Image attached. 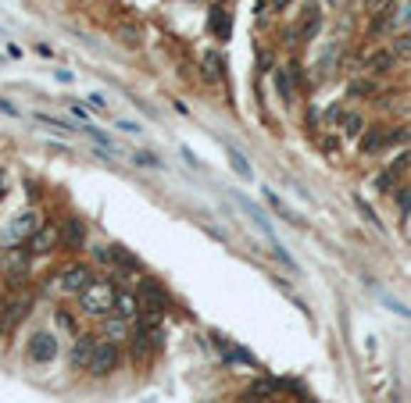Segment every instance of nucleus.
<instances>
[{"instance_id":"79ce46f5","label":"nucleus","mask_w":411,"mask_h":403,"mask_svg":"<svg viewBox=\"0 0 411 403\" xmlns=\"http://www.w3.org/2000/svg\"><path fill=\"white\" fill-rule=\"evenodd\" d=\"M8 193V179H4V168H0V197Z\"/></svg>"},{"instance_id":"c03bdc74","label":"nucleus","mask_w":411,"mask_h":403,"mask_svg":"<svg viewBox=\"0 0 411 403\" xmlns=\"http://www.w3.org/2000/svg\"><path fill=\"white\" fill-rule=\"evenodd\" d=\"M404 36H411V26H407V29H404Z\"/></svg>"},{"instance_id":"58836bf2","label":"nucleus","mask_w":411,"mask_h":403,"mask_svg":"<svg viewBox=\"0 0 411 403\" xmlns=\"http://www.w3.org/2000/svg\"><path fill=\"white\" fill-rule=\"evenodd\" d=\"M8 54H11V58H15V61H22V58H26V51H22V47H19V43H8Z\"/></svg>"},{"instance_id":"0eeeda50","label":"nucleus","mask_w":411,"mask_h":403,"mask_svg":"<svg viewBox=\"0 0 411 403\" xmlns=\"http://www.w3.org/2000/svg\"><path fill=\"white\" fill-rule=\"evenodd\" d=\"M136 293H140V300H143V307H154V310H172V293H168V286L165 282H157L154 275H140L136 278Z\"/></svg>"},{"instance_id":"72a5a7b5","label":"nucleus","mask_w":411,"mask_h":403,"mask_svg":"<svg viewBox=\"0 0 411 403\" xmlns=\"http://www.w3.org/2000/svg\"><path fill=\"white\" fill-rule=\"evenodd\" d=\"M68 115H76L83 125H90V118H93V115H90V104H79V100H72V104H68Z\"/></svg>"},{"instance_id":"9b49d317","label":"nucleus","mask_w":411,"mask_h":403,"mask_svg":"<svg viewBox=\"0 0 411 403\" xmlns=\"http://www.w3.org/2000/svg\"><path fill=\"white\" fill-rule=\"evenodd\" d=\"M86 236H90V229H86V221L79 214H65L61 218V250L79 253L86 246Z\"/></svg>"},{"instance_id":"e433bc0d","label":"nucleus","mask_w":411,"mask_h":403,"mask_svg":"<svg viewBox=\"0 0 411 403\" xmlns=\"http://www.w3.org/2000/svg\"><path fill=\"white\" fill-rule=\"evenodd\" d=\"M0 115H8V118H19V108H15L11 100H4V97H0Z\"/></svg>"},{"instance_id":"2f4dec72","label":"nucleus","mask_w":411,"mask_h":403,"mask_svg":"<svg viewBox=\"0 0 411 403\" xmlns=\"http://www.w3.org/2000/svg\"><path fill=\"white\" fill-rule=\"evenodd\" d=\"M354 204H358V211H361V218H365V221H368L372 229H379V232H383V221H379V214H375V211H372V207H368V204L361 200V197H354Z\"/></svg>"},{"instance_id":"cd10ccee","label":"nucleus","mask_w":411,"mask_h":403,"mask_svg":"<svg viewBox=\"0 0 411 403\" xmlns=\"http://www.w3.org/2000/svg\"><path fill=\"white\" fill-rule=\"evenodd\" d=\"M393 207H397L400 221H411V182H400L393 189Z\"/></svg>"},{"instance_id":"473e14b6","label":"nucleus","mask_w":411,"mask_h":403,"mask_svg":"<svg viewBox=\"0 0 411 403\" xmlns=\"http://www.w3.org/2000/svg\"><path fill=\"white\" fill-rule=\"evenodd\" d=\"M132 164H140V168H154V172L161 168V161H157L150 150H136V154H132Z\"/></svg>"},{"instance_id":"4be33fe9","label":"nucleus","mask_w":411,"mask_h":403,"mask_svg":"<svg viewBox=\"0 0 411 403\" xmlns=\"http://www.w3.org/2000/svg\"><path fill=\"white\" fill-rule=\"evenodd\" d=\"M265 200H269V207H272V211H276V214H279L283 221H290L293 229H304V218H301V214H297L293 207H286V204H283V200L276 197V189H265Z\"/></svg>"},{"instance_id":"1a4fd4ad","label":"nucleus","mask_w":411,"mask_h":403,"mask_svg":"<svg viewBox=\"0 0 411 403\" xmlns=\"http://www.w3.org/2000/svg\"><path fill=\"white\" fill-rule=\"evenodd\" d=\"M29 310H33V296H22V289H19V293H8L4 300H0V321L8 325V332L19 328V325L29 318Z\"/></svg>"},{"instance_id":"39448f33","label":"nucleus","mask_w":411,"mask_h":403,"mask_svg":"<svg viewBox=\"0 0 411 403\" xmlns=\"http://www.w3.org/2000/svg\"><path fill=\"white\" fill-rule=\"evenodd\" d=\"M40 225H43V214L36 211V207H26L22 214H15L11 221H8V229H4V246H29V239L40 232Z\"/></svg>"},{"instance_id":"6ab92c4d","label":"nucleus","mask_w":411,"mask_h":403,"mask_svg":"<svg viewBox=\"0 0 411 403\" xmlns=\"http://www.w3.org/2000/svg\"><path fill=\"white\" fill-rule=\"evenodd\" d=\"M100 335L125 346L129 335H132V321H125V318H118V314H108V318H100Z\"/></svg>"},{"instance_id":"dca6fc26","label":"nucleus","mask_w":411,"mask_h":403,"mask_svg":"<svg viewBox=\"0 0 411 403\" xmlns=\"http://www.w3.org/2000/svg\"><path fill=\"white\" fill-rule=\"evenodd\" d=\"M386 132H390V125H368V129L361 132V140H358V154H361V157H379V154H386Z\"/></svg>"},{"instance_id":"7ed1b4c3","label":"nucleus","mask_w":411,"mask_h":403,"mask_svg":"<svg viewBox=\"0 0 411 403\" xmlns=\"http://www.w3.org/2000/svg\"><path fill=\"white\" fill-rule=\"evenodd\" d=\"M100 275L93 271V264H86V261H68L61 271H58V286H61V296H68V300H76L83 289H90L93 282H97Z\"/></svg>"},{"instance_id":"f704fd0d","label":"nucleus","mask_w":411,"mask_h":403,"mask_svg":"<svg viewBox=\"0 0 411 403\" xmlns=\"http://www.w3.org/2000/svg\"><path fill=\"white\" fill-rule=\"evenodd\" d=\"M340 140H343V136H322V150H326L329 157H336V154H340Z\"/></svg>"},{"instance_id":"37998d69","label":"nucleus","mask_w":411,"mask_h":403,"mask_svg":"<svg viewBox=\"0 0 411 403\" xmlns=\"http://www.w3.org/2000/svg\"><path fill=\"white\" fill-rule=\"evenodd\" d=\"M4 335H8V325H4V321H0V339H4Z\"/></svg>"},{"instance_id":"a211bd4d","label":"nucleus","mask_w":411,"mask_h":403,"mask_svg":"<svg viewBox=\"0 0 411 403\" xmlns=\"http://www.w3.org/2000/svg\"><path fill=\"white\" fill-rule=\"evenodd\" d=\"M293 29H297L293 40H315L318 29H322V8H318V4H308L304 15H301V22H297Z\"/></svg>"},{"instance_id":"49530a36","label":"nucleus","mask_w":411,"mask_h":403,"mask_svg":"<svg viewBox=\"0 0 411 403\" xmlns=\"http://www.w3.org/2000/svg\"><path fill=\"white\" fill-rule=\"evenodd\" d=\"M407 225H411V221H407Z\"/></svg>"},{"instance_id":"423d86ee","label":"nucleus","mask_w":411,"mask_h":403,"mask_svg":"<svg viewBox=\"0 0 411 403\" xmlns=\"http://www.w3.org/2000/svg\"><path fill=\"white\" fill-rule=\"evenodd\" d=\"M58 353H61V339H58V332H51V328L33 332L29 342H26V357H29L33 364H51V360H58Z\"/></svg>"},{"instance_id":"412c9836","label":"nucleus","mask_w":411,"mask_h":403,"mask_svg":"<svg viewBox=\"0 0 411 403\" xmlns=\"http://www.w3.org/2000/svg\"><path fill=\"white\" fill-rule=\"evenodd\" d=\"M208 29H212V36L215 40H229V33H233V19H229V11H222L219 4H212V11H208Z\"/></svg>"},{"instance_id":"2eb2a0df","label":"nucleus","mask_w":411,"mask_h":403,"mask_svg":"<svg viewBox=\"0 0 411 403\" xmlns=\"http://www.w3.org/2000/svg\"><path fill=\"white\" fill-rule=\"evenodd\" d=\"M97 342H100V335H93V332H79L76 342H72V350H68V364H72L76 371H86V364H90Z\"/></svg>"},{"instance_id":"c756f323","label":"nucleus","mask_w":411,"mask_h":403,"mask_svg":"<svg viewBox=\"0 0 411 403\" xmlns=\"http://www.w3.org/2000/svg\"><path fill=\"white\" fill-rule=\"evenodd\" d=\"M40 125H47V129H54V132H76V125H68V122H61V118H51V115H43V111H36L33 115Z\"/></svg>"},{"instance_id":"bb28decb","label":"nucleus","mask_w":411,"mask_h":403,"mask_svg":"<svg viewBox=\"0 0 411 403\" xmlns=\"http://www.w3.org/2000/svg\"><path fill=\"white\" fill-rule=\"evenodd\" d=\"M386 172H390L397 182H404V179L411 175V147H404V150H400V154H397V157L386 164Z\"/></svg>"},{"instance_id":"a878e982","label":"nucleus","mask_w":411,"mask_h":403,"mask_svg":"<svg viewBox=\"0 0 411 403\" xmlns=\"http://www.w3.org/2000/svg\"><path fill=\"white\" fill-rule=\"evenodd\" d=\"M226 157H229V164H233V172H236L240 179H254V164H251L233 143H226Z\"/></svg>"},{"instance_id":"6e6552de","label":"nucleus","mask_w":411,"mask_h":403,"mask_svg":"<svg viewBox=\"0 0 411 403\" xmlns=\"http://www.w3.org/2000/svg\"><path fill=\"white\" fill-rule=\"evenodd\" d=\"M397 61H400V58H397L393 47H372V51L361 58V72L372 75V79H383V75H393Z\"/></svg>"},{"instance_id":"5701e85b","label":"nucleus","mask_w":411,"mask_h":403,"mask_svg":"<svg viewBox=\"0 0 411 403\" xmlns=\"http://www.w3.org/2000/svg\"><path fill=\"white\" fill-rule=\"evenodd\" d=\"M272 83H276V93H279V100H283V104H293V97H297V86H293L290 72H286V68H272Z\"/></svg>"},{"instance_id":"a19ab883","label":"nucleus","mask_w":411,"mask_h":403,"mask_svg":"<svg viewBox=\"0 0 411 403\" xmlns=\"http://www.w3.org/2000/svg\"><path fill=\"white\" fill-rule=\"evenodd\" d=\"M36 54H40V58H47V61H51V58H54V51H51V47H47V43H36Z\"/></svg>"},{"instance_id":"ea45409f","label":"nucleus","mask_w":411,"mask_h":403,"mask_svg":"<svg viewBox=\"0 0 411 403\" xmlns=\"http://www.w3.org/2000/svg\"><path fill=\"white\" fill-rule=\"evenodd\" d=\"M269 4H272V11H286V8L293 4V0H269Z\"/></svg>"},{"instance_id":"aec40b11","label":"nucleus","mask_w":411,"mask_h":403,"mask_svg":"<svg viewBox=\"0 0 411 403\" xmlns=\"http://www.w3.org/2000/svg\"><path fill=\"white\" fill-rule=\"evenodd\" d=\"M125 350H129V360L132 364H140V367H147L154 357H157V350H154V342L147 339V335H129V342H125Z\"/></svg>"},{"instance_id":"c9c22d12","label":"nucleus","mask_w":411,"mask_h":403,"mask_svg":"<svg viewBox=\"0 0 411 403\" xmlns=\"http://www.w3.org/2000/svg\"><path fill=\"white\" fill-rule=\"evenodd\" d=\"M90 108L100 111V115H108V97L104 93H90Z\"/></svg>"},{"instance_id":"f03ea898","label":"nucleus","mask_w":411,"mask_h":403,"mask_svg":"<svg viewBox=\"0 0 411 403\" xmlns=\"http://www.w3.org/2000/svg\"><path fill=\"white\" fill-rule=\"evenodd\" d=\"M29 268H33V250L29 246H8L0 253V275L8 278V293H19L29 282Z\"/></svg>"},{"instance_id":"4468645a","label":"nucleus","mask_w":411,"mask_h":403,"mask_svg":"<svg viewBox=\"0 0 411 403\" xmlns=\"http://www.w3.org/2000/svg\"><path fill=\"white\" fill-rule=\"evenodd\" d=\"M111 314H118V318H125V321H136V318L143 314V300H140L136 286H122V282H118V289H115V307H111Z\"/></svg>"},{"instance_id":"ddd939ff","label":"nucleus","mask_w":411,"mask_h":403,"mask_svg":"<svg viewBox=\"0 0 411 403\" xmlns=\"http://www.w3.org/2000/svg\"><path fill=\"white\" fill-rule=\"evenodd\" d=\"M29 250H33V257H47V253L61 250V221H43L40 232L29 239Z\"/></svg>"},{"instance_id":"f8f14e48","label":"nucleus","mask_w":411,"mask_h":403,"mask_svg":"<svg viewBox=\"0 0 411 403\" xmlns=\"http://www.w3.org/2000/svg\"><path fill=\"white\" fill-rule=\"evenodd\" d=\"M212 342H215V350H219V357H222V364H229V367H258V360H254V353H247L244 346H236V342H229L226 335H219V332H212Z\"/></svg>"},{"instance_id":"c85d7f7f","label":"nucleus","mask_w":411,"mask_h":403,"mask_svg":"<svg viewBox=\"0 0 411 403\" xmlns=\"http://www.w3.org/2000/svg\"><path fill=\"white\" fill-rule=\"evenodd\" d=\"M222 72H226V61L212 51V54H204V79H208L212 86H219L222 83Z\"/></svg>"},{"instance_id":"7c9ffc66","label":"nucleus","mask_w":411,"mask_h":403,"mask_svg":"<svg viewBox=\"0 0 411 403\" xmlns=\"http://www.w3.org/2000/svg\"><path fill=\"white\" fill-rule=\"evenodd\" d=\"M411 143V129H390L386 132V150H397V147H407Z\"/></svg>"},{"instance_id":"f257e3e1","label":"nucleus","mask_w":411,"mask_h":403,"mask_svg":"<svg viewBox=\"0 0 411 403\" xmlns=\"http://www.w3.org/2000/svg\"><path fill=\"white\" fill-rule=\"evenodd\" d=\"M115 289H118L115 278H97L90 289H83V293L76 296V310H79L83 318H93V321L108 318L111 307H115Z\"/></svg>"},{"instance_id":"9d476101","label":"nucleus","mask_w":411,"mask_h":403,"mask_svg":"<svg viewBox=\"0 0 411 403\" xmlns=\"http://www.w3.org/2000/svg\"><path fill=\"white\" fill-rule=\"evenodd\" d=\"M283 396V382L279 378H254L251 385H244L240 403H276Z\"/></svg>"},{"instance_id":"20e7f679","label":"nucleus","mask_w":411,"mask_h":403,"mask_svg":"<svg viewBox=\"0 0 411 403\" xmlns=\"http://www.w3.org/2000/svg\"><path fill=\"white\" fill-rule=\"evenodd\" d=\"M118 364H122V342H115V339H104V335H100V342H97V350H93L90 364H86V375H90V378H97V382H104V378H111V375L118 371Z\"/></svg>"},{"instance_id":"a18cd8bd","label":"nucleus","mask_w":411,"mask_h":403,"mask_svg":"<svg viewBox=\"0 0 411 403\" xmlns=\"http://www.w3.org/2000/svg\"><path fill=\"white\" fill-rule=\"evenodd\" d=\"M0 286H4V282H0ZM0 300H4V289H0Z\"/></svg>"},{"instance_id":"4c0bfd02","label":"nucleus","mask_w":411,"mask_h":403,"mask_svg":"<svg viewBox=\"0 0 411 403\" xmlns=\"http://www.w3.org/2000/svg\"><path fill=\"white\" fill-rule=\"evenodd\" d=\"M118 129H122V132H129V136H140V132H143L136 122H118Z\"/></svg>"},{"instance_id":"b1692460","label":"nucleus","mask_w":411,"mask_h":403,"mask_svg":"<svg viewBox=\"0 0 411 403\" xmlns=\"http://www.w3.org/2000/svg\"><path fill=\"white\" fill-rule=\"evenodd\" d=\"M79 318H83V314H76L72 307H58V310H54V321H58V328H61V332H68L72 339L83 332V328H79Z\"/></svg>"},{"instance_id":"f3484780","label":"nucleus","mask_w":411,"mask_h":403,"mask_svg":"<svg viewBox=\"0 0 411 403\" xmlns=\"http://www.w3.org/2000/svg\"><path fill=\"white\" fill-rule=\"evenodd\" d=\"M383 93H386L383 83L372 79V75H358V79H350V86H347V97H350V100H379Z\"/></svg>"},{"instance_id":"393cba45","label":"nucleus","mask_w":411,"mask_h":403,"mask_svg":"<svg viewBox=\"0 0 411 403\" xmlns=\"http://www.w3.org/2000/svg\"><path fill=\"white\" fill-rule=\"evenodd\" d=\"M343 140H361V132L368 129V122H365V115L361 111H347V118H343Z\"/></svg>"}]
</instances>
